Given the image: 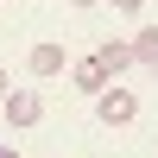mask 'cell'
Wrapping results in <instances>:
<instances>
[{"label": "cell", "instance_id": "6da1fadb", "mask_svg": "<svg viewBox=\"0 0 158 158\" xmlns=\"http://www.w3.org/2000/svg\"><path fill=\"white\" fill-rule=\"evenodd\" d=\"M95 114H101V127H133V114H139V101H133V89H101L95 95Z\"/></svg>", "mask_w": 158, "mask_h": 158}, {"label": "cell", "instance_id": "7a4b0ae2", "mask_svg": "<svg viewBox=\"0 0 158 158\" xmlns=\"http://www.w3.org/2000/svg\"><path fill=\"white\" fill-rule=\"evenodd\" d=\"M25 70H32V76H63V70H70V51H63L57 38H38V44L25 51Z\"/></svg>", "mask_w": 158, "mask_h": 158}, {"label": "cell", "instance_id": "3957f363", "mask_svg": "<svg viewBox=\"0 0 158 158\" xmlns=\"http://www.w3.org/2000/svg\"><path fill=\"white\" fill-rule=\"evenodd\" d=\"M0 108H6V127H38V120H44V101H38L32 89H13Z\"/></svg>", "mask_w": 158, "mask_h": 158}, {"label": "cell", "instance_id": "277c9868", "mask_svg": "<svg viewBox=\"0 0 158 158\" xmlns=\"http://www.w3.org/2000/svg\"><path fill=\"white\" fill-rule=\"evenodd\" d=\"M95 63H101L108 76L133 70V38H101V44H95Z\"/></svg>", "mask_w": 158, "mask_h": 158}, {"label": "cell", "instance_id": "5b68a950", "mask_svg": "<svg viewBox=\"0 0 158 158\" xmlns=\"http://www.w3.org/2000/svg\"><path fill=\"white\" fill-rule=\"evenodd\" d=\"M70 82H76V89H82V95H101V89H108V82H114V76H108V70H101V63H95V57H82V63H70Z\"/></svg>", "mask_w": 158, "mask_h": 158}, {"label": "cell", "instance_id": "8992f818", "mask_svg": "<svg viewBox=\"0 0 158 158\" xmlns=\"http://www.w3.org/2000/svg\"><path fill=\"white\" fill-rule=\"evenodd\" d=\"M133 63L158 70V25H139V32H133Z\"/></svg>", "mask_w": 158, "mask_h": 158}, {"label": "cell", "instance_id": "52a82bcc", "mask_svg": "<svg viewBox=\"0 0 158 158\" xmlns=\"http://www.w3.org/2000/svg\"><path fill=\"white\" fill-rule=\"evenodd\" d=\"M114 6H120V13H139V6H146V0H114Z\"/></svg>", "mask_w": 158, "mask_h": 158}, {"label": "cell", "instance_id": "ba28073f", "mask_svg": "<svg viewBox=\"0 0 158 158\" xmlns=\"http://www.w3.org/2000/svg\"><path fill=\"white\" fill-rule=\"evenodd\" d=\"M6 95H13V82H6V70H0V101H6Z\"/></svg>", "mask_w": 158, "mask_h": 158}, {"label": "cell", "instance_id": "9c48e42d", "mask_svg": "<svg viewBox=\"0 0 158 158\" xmlns=\"http://www.w3.org/2000/svg\"><path fill=\"white\" fill-rule=\"evenodd\" d=\"M0 158H19V152H13V146H6V139H0Z\"/></svg>", "mask_w": 158, "mask_h": 158}, {"label": "cell", "instance_id": "30bf717a", "mask_svg": "<svg viewBox=\"0 0 158 158\" xmlns=\"http://www.w3.org/2000/svg\"><path fill=\"white\" fill-rule=\"evenodd\" d=\"M70 6H101V0H70Z\"/></svg>", "mask_w": 158, "mask_h": 158}]
</instances>
